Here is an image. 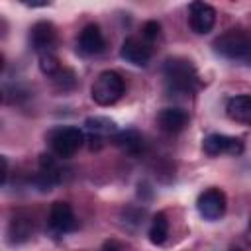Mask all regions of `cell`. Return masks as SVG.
<instances>
[{
    "label": "cell",
    "mask_w": 251,
    "mask_h": 251,
    "mask_svg": "<svg viewBox=\"0 0 251 251\" xmlns=\"http://www.w3.org/2000/svg\"><path fill=\"white\" fill-rule=\"evenodd\" d=\"M163 76L171 94H192L200 88V75L184 57H169L163 65Z\"/></svg>",
    "instance_id": "6da1fadb"
},
{
    "label": "cell",
    "mask_w": 251,
    "mask_h": 251,
    "mask_svg": "<svg viewBox=\"0 0 251 251\" xmlns=\"http://www.w3.org/2000/svg\"><path fill=\"white\" fill-rule=\"evenodd\" d=\"M126 92V82L120 73L116 71H102L92 86H90V98L98 106H114Z\"/></svg>",
    "instance_id": "7a4b0ae2"
},
{
    "label": "cell",
    "mask_w": 251,
    "mask_h": 251,
    "mask_svg": "<svg viewBox=\"0 0 251 251\" xmlns=\"http://www.w3.org/2000/svg\"><path fill=\"white\" fill-rule=\"evenodd\" d=\"M212 47L224 59L247 61V57L251 53V37L243 29H227L226 33H222L220 37L214 39Z\"/></svg>",
    "instance_id": "3957f363"
},
{
    "label": "cell",
    "mask_w": 251,
    "mask_h": 251,
    "mask_svg": "<svg viewBox=\"0 0 251 251\" xmlns=\"http://www.w3.org/2000/svg\"><path fill=\"white\" fill-rule=\"evenodd\" d=\"M49 147L55 157L59 159H69L73 157L82 145H84V133L76 126H63L53 129L49 135Z\"/></svg>",
    "instance_id": "277c9868"
},
{
    "label": "cell",
    "mask_w": 251,
    "mask_h": 251,
    "mask_svg": "<svg viewBox=\"0 0 251 251\" xmlns=\"http://www.w3.org/2000/svg\"><path fill=\"white\" fill-rule=\"evenodd\" d=\"M226 208H227V198H226V192L222 188H208L204 190L198 200H196V210L198 214L208 220V222H216L220 220L224 214H226Z\"/></svg>",
    "instance_id": "5b68a950"
},
{
    "label": "cell",
    "mask_w": 251,
    "mask_h": 251,
    "mask_svg": "<svg viewBox=\"0 0 251 251\" xmlns=\"http://www.w3.org/2000/svg\"><path fill=\"white\" fill-rule=\"evenodd\" d=\"M202 149L208 157H220V155H241L243 153V141L233 135L226 133H210L202 141Z\"/></svg>",
    "instance_id": "8992f818"
},
{
    "label": "cell",
    "mask_w": 251,
    "mask_h": 251,
    "mask_svg": "<svg viewBox=\"0 0 251 251\" xmlns=\"http://www.w3.org/2000/svg\"><path fill=\"white\" fill-rule=\"evenodd\" d=\"M216 24V10L206 2H192L188 6V25L194 33L204 35Z\"/></svg>",
    "instance_id": "52a82bcc"
},
{
    "label": "cell",
    "mask_w": 251,
    "mask_h": 251,
    "mask_svg": "<svg viewBox=\"0 0 251 251\" xmlns=\"http://www.w3.org/2000/svg\"><path fill=\"white\" fill-rule=\"evenodd\" d=\"M55 41H57V29H55V25L51 22L41 20V22H35L31 25V29H29V43L37 51V55L51 53L53 47H55Z\"/></svg>",
    "instance_id": "ba28073f"
},
{
    "label": "cell",
    "mask_w": 251,
    "mask_h": 251,
    "mask_svg": "<svg viewBox=\"0 0 251 251\" xmlns=\"http://www.w3.org/2000/svg\"><path fill=\"white\" fill-rule=\"evenodd\" d=\"M151 55H153V49L145 39L127 37L120 47V57L135 67H145L151 61Z\"/></svg>",
    "instance_id": "9c48e42d"
},
{
    "label": "cell",
    "mask_w": 251,
    "mask_h": 251,
    "mask_svg": "<svg viewBox=\"0 0 251 251\" xmlns=\"http://www.w3.org/2000/svg\"><path fill=\"white\" fill-rule=\"evenodd\" d=\"M49 227L57 233H69L76 227V218L69 202H53L49 208Z\"/></svg>",
    "instance_id": "30bf717a"
},
{
    "label": "cell",
    "mask_w": 251,
    "mask_h": 251,
    "mask_svg": "<svg viewBox=\"0 0 251 251\" xmlns=\"http://www.w3.org/2000/svg\"><path fill=\"white\" fill-rule=\"evenodd\" d=\"M104 47H106V41H104V35L100 31V27L96 24L84 25L82 31L78 33V39H76V51L84 57H90V55L102 53Z\"/></svg>",
    "instance_id": "8fae6325"
},
{
    "label": "cell",
    "mask_w": 251,
    "mask_h": 251,
    "mask_svg": "<svg viewBox=\"0 0 251 251\" xmlns=\"http://www.w3.org/2000/svg\"><path fill=\"white\" fill-rule=\"evenodd\" d=\"M188 124V114L182 108H163L157 114V126L165 133H178L186 127Z\"/></svg>",
    "instance_id": "7c38bea8"
},
{
    "label": "cell",
    "mask_w": 251,
    "mask_h": 251,
    "mask_svg": "<svg viewBox=\"0 0 251 251\" xmlns=\"http://www.w3.org/2000/svg\"><path fill=\"white\" fill-rule=\"evenodd\" d=\"M226 114L231 122L241 126H251V94H237L227 100Z\"/></svg>",
    "instance_id": "4fadbf2b"
},
{
    "label": "cell",
    "mask_w": 251,
    "mask_h": 251,
    "mask_svg": "<svg viewBox=\"0 0 251 251\" xmlns=\"http://www.w3.org/2000/svg\"><path fill=\"white\" fill-rule=\"evenodd\" d=\"M33 233V224L27 216L24 214H16L10 224H8V241L10 243H24L31 237Z\"/></svg>",
    "instance_id": "5bb4252c"
},
{
    "label": "cell",
    "mask_w": 251,
    "mask_h": 251,
    "mask_svg": "<svg viewBox=\"0 0 251 251\" xmlns=\"http://www.w3.org/2000/svg\"><path fill=\"white\" fill-rule=\"evenodd\" d=\"M114 143L127 155L131 157H137L141 151H143V137L141 133H137L135 129H124V131H118L114 135Z\"/></svg>",
    "instance_id": "9a60e30c"
},
{
    "label": "cell",
    "mask_w": 251,
    "mask_h": 251,
    "mask_svg": "<svg viewBox=\"0 0 251 251\" xmlns=\"http://www.w3.org/2000/svg\"><path fill=\"white\" fill-rule=\"evenodd\" d=\"M84 127L88 131V135H96L106 139L108 135H116L118 133V124L106 116H88L84 120Z\"/></svg>",
    "instance_id": "2e32d148"
},
{
    "label": "cell",
    "mask_w": 251,
    "mask_h": 251,
    "mask_svg": "<svg viewBox=\"0 0 251 251\" xmlns=\"http://www.w3.org/2000/svg\"><path fill=\"white\" fill-rule=\"evenodd\" d=\"M169 237V220L163 212H157L149 226V241L153 245H163Z\"/></svg>",
    "instance_id": "e0dca14e"
},
{
    "label": "cell",
    "mask_w": 251,
    "mask_h": 251,
    "mask_svg": "<svg viewBox=\"0 0 251 251\" xmlns=\"http://www.w3.org/2000/svg\"><path fill=\"white\" fill-rule=\"evenodd\" d=\"M39 69H41L43 75H47V76L53 78L63 69V65H61L59 57L55 55V51H51V53H41L39 55Z\"/></svg>",
    "instance_id": "ac0fdd59"
},
{
    "label": "cell",
    "mask_w": 251,
    "mask_h": 251,
    "mask_svg": "<svg viewBox=\"0 0 251 251\" xmlns=\"http://www.w3.org/2000/svg\"><path fill=\"white\" fill-rule=\"evenodd\" d=\"M53 82L59 86V88H63V90H67V88H71L73 84H75V73L71 71V69H67V67H63L55 76H53Z\"/></svg>",
    "instance_id": "d6986e66"
},
{
    "label": "cell",
    "mask_w": 251,
    "mask_h": 251,
    "mask_svg": "<svg viewBox=\"0 0 251 251\" xmlns=\"http://www.w3.org/2000/svg\"><path fill=\"white\" fill-rule=\"evenodd\" d=\"M159 33H161V24L159 22H155V20H149V22H145L143 24V39L149 43V41H153V39H157L159 37Z\"/></svg>",
    "instance_id": "ffe728a7"
},
{
    "label": "cell",
    "mask_w": 251,
    "mask_h": 251,
    "mask_svg": "<svg viewBox=\"0 0 251 251\" xmlns=\"http://www.w3.org/2000/svg\"><path fill=\"white\" fill-rule=\"evenodd\" d=\"M6 178H8V159L2 157V184H6Z\"/></svg>",
    "instance_id": "44dd1931"
},
{
    "label": "cell",
    "mask_w": 251,
    "mask_h": 251,
    "mask_svg": "<svg viewBox=\"0 0 251 251\" xmlns=\"http://www.w3.org/2000/svg\"><path fill=\"white\" fill-rule=\"evenodd\" d=\"M25 6H31V8H35V6H47L49 2H24Z\"/></svg>",
    "instance_id": "7402d4cb"
},
{
    "label": "cell",
    "mask_w": 251,
    "mask_h": 251,
    "mask_svg": "<svg viewBox=\"0 0 251 251\" xmlns=\"http://www.w3.org/2000/svg\"><path fill=\"white\" fill-rule=\"evenodd\" d=\"M229 251H243V249H239V247H231Z\"/></svg>",
    "instance_id": "603a6c76"
},
{
    "label": "cell",
    "mask_w": 251,
    "mask_h": 251,
    "mask_svg": "<svg viewBox=\"0 0 251 251\" xmlns=\"http://www.w3.org/2000/svg\"><path fill=\"white\" fill-rule=\"evenodd\" d=\"M247 61H249V65H251V53H249V57H247Z\"/></svg>",
    "instance_id": "cb8c5ba5"
},
{
    "label": "cell",
    "mask_w": 251,
    "mask_h": 251,
    "mask_svg": "<svg viewBox=\"0 0 251 251\" xmlns=\"http://www.w3.org/2000/svg\"><path fill=\"white\" fill-rule=\"evenodd\" d=\"M249 227H251V222H249Z\"/></svg>",
    "instance_id": "d4e9b609"
}]
</instances>
